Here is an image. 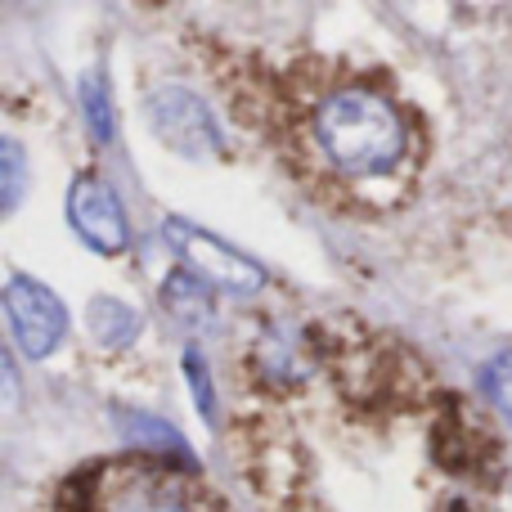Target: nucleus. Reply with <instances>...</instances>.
I'll list each match as a JSON object with an SVG mask.
<instances>
[{"label":"nucleus","instance_id":"nucleus-1","mask_svg":"<svg viewBox=\"0 0 512 512\" xmlns=\"http://www.w3.org/2000/svg\"><path fill=\"white\" fill-rule=\"evenodd\" d=\"M315 149L346 180H382L405 162L409 131L400 108L369 86L333 90L315 108Z\"/></svg>","mask_w":512,"mask_h":512},{"label":"nucleus","instance_id":"nucleus-2","mask_svg":"<svg viewBox=\"0 0 512 512\" xmlns=\"http://www.w3.org/2000/svg\"><path fill=\"white\" fill-rule=\"evenodd\" d=\"M99 512H194V490L158 463H122L95 481Z\"/></svg>","mask_w":512,"mask_h":512},{"label":"nucleus","instance_id":"nucleus-3","mask_svg":"<svg viewBox=\"0 0 512 512\" xmlns=\"http://www.w3.org/2000/svg\"><path fill=\"white\" fill-rule=\"evenodd\" d=\"M167 239H171V248L180 252V261H185L198 279L212 283V288L234 292V297H252V292L265 283L261 265L248 261L243 252H234L230 243H221L216 234L198 230V225L167 221Z\"/></svg>","mask_w":512,"mask_h":512},{"label":"nucleus","instance_id":"nucleus-4","mask_svg":"<svg viewBox=\"0 0 512 512\" xmlns=\"http://www.w3.org/2000/svg\"><path fill=\"white\" fill-rule=\"evenodd\" d=\"M149 122L162 140L185 158H212L221 153V126L212 108L185 86H162L149 95Z\"/></svg>","mask_w":512,"mask_h":512},{"label":"nucleus","instance_id":"nucleus-5","mask_svg":"<svg viewBox=\"0 0 512 512\" xmlns=\"http://www.w3.org/2000/svg\"><path fill=\"white\" fill-rule=\"evenodd\" d=\"M5 315H9V328H14L18 351L32 355V360H45L63 342V328H68L59 297L45 283L23 279V274H14L5 288Z\"/></svg>","mask_w":512,"mask_h":512},{"label":"nucleus","instance_id":"nucleus-6","mask_svg":"<svg viewBox=\"0 0 512 512\" xmlns=\"http://www.w3.org/2000/svg\"><path fill=\"white\" fill-rule=\"evenodd\" d=\"M68 221L95 252L117 256L131 243V225H126L122 198L113 194V185H104V180H95V176H81L77 185L68 189Z\"/></svg>","mask_w":512,"mask_h":512},{"label":"nucleus","instance_id":"nucleus-7","mask_svg":"<svg viewBox=\"0 0 512 512\" xmlns=\"http://www.w3.org/2000/svg\"><path fill=\"white\" fill-rule=\"evenodd\" d=\"M252 364L261 378L279 382V387H297L301 378L315 373V355H310V342L297 333V328H265L252 346Z\"/></svg>","mask_w":512,"mask_h":512},{"label":"nucleus","instance_id":"nucleus-8","mask_svg":"<svg viewBox=\"0 0 512 512\" xmlns=\"http://www.w3.org/2000/svg\"><path fill=\"white\" fill-rule=\"evenodd\" d=\"M490 436H481L463 414H450L436 432V459L450 472H481L490 463Z\"/></svg>","mask_w":512,"mask_h":512},{"label":"nucleus","instance_id":"nucleus-9","mask_svg":"<svg viewBox=\"0 0 512 512\" xmlns=\"http://www.w3.org/2000/svg\"><path fill=\"white\" fill-rule=\"evenodd\" d=\"M86 328L99 346H113L117 351V346L135 342V333H140V315L117 297H95L90 310H86Z\"/></svg>","mask_w":512,"mask_h":512},{"label":"nucleus","instance_id":"nucleus-10","mask_svg":"<svg viewBox=\"0 0 512 512\" xmlns=\"http://www.w3.org/2000/svg\"><path fill=\"white\" fill-rule=\"evenodd\" d=\"M203 283L207 279H198L194 270H189V274H171V279H167L171 315H176L180 324H189V328H207V324H212V297H207Z\"/></svg>","mask_w":512,"mask_h":512},{"label":"nucleus","instance_id":"nucleus-11","mask_svg":"<svg viewBox=\"0 0 512 512\" xmlns=\"http://www.w3.org/2000/svg\"><path fill=\"white\" fill-rule=\"evenodd\" d=\"M481 387H486L490 405H495L499 414L512 423V351L495 355V360L486 364V373H481Z\"/></svg>","mask_w":512,"mask_h":512},{"label":"nucleus","instance_id":"nucleus-12","mask_svg":"<svg viewBox=\"0 0 512 512\" xmlns=\"http://www.w3.org/2000/svg\"><path fill=\"white\" fill-rule=\"evenodd\" d=\"M81 99H86V113H90L95 135H99V140H108V135H113V113L104 108V95H99L95 81H86V86H81Z\"/></svg>","mask_w":512,"mask_h":512},{"label":"nucleus","instance_id":"nucleus-13","mask_svg":"<svg viewBox=\"0 0 512 512\" xmlns=\"http://www.w3.org/2000/svg\"><path fill=\"white\" fill-rule=\"evenodd\" d=\"M185 373H189V387H194L203 418H212V387H207V369H203V355H198V351L185 355Z\"/></svg>","mask_w":512,"mask_h":512},{"label":"nucleus","instance_id":"nucleus-14","mask_svg":"<svg viewBox=\"0 0 512 512\" xmlns=\"http://www.w3.org/2000/svg\"><path fill=\"white\" fill-rule=\"evenodd\" d=\"M18 194H23V153H18L14 140H9L5 144V207H14Z\"/></svg>","mask_w":512,"mask_h":512},{"label":"nucleus","instance_id":"nucleus-15","mask_svg":"<svg viewBox=\"0 0 512 512\" xmlns=\"http://www.w3.org/2000/svg\"><path fill=\"white\" fill-rule=\"evenodd\" d=\"M445 512H468V508H445Z\"/></svg>","mask_w":512,"mask_h":512}]
</instances>
